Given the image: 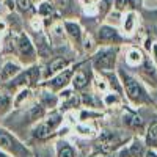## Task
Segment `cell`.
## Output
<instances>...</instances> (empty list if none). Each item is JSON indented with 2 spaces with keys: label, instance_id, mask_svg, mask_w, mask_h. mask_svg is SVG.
I'll list each match as a JSON object with an SVG mask.
<instances>
[{
  "label": "cell",
  "instance_id": "obj_18",
  "mask_svg": "<svg viewBox=\"0 0 157 157\" xmlns=\"http://www.w3.org/2000/svg\"><path fill=\"white\" fill-rule=\"evenodd\" d=\"M54 149H55V157H77L75 146L63 137H60L54 143Z\"/></svg>",
  "mask_w": 157,
  "mask_h": 157
},
{
  "label": "cell",
  "instance_id": "obj_9",
  "mask_svg": "<svg viewBox=\"0 0 157 157\" xmlns=\"http://www.w3.org/2000/svg\"><path fill=\"white\" fill-rule=\"evenodd\" d=\"M93 68H91L90 60H83L78 61V66L72 75L71 80V88L77 93H82V91H86L91 86V82H93Z\"/></svg>",
  "mask_w": 157,
  "mask_h": 157
},
{
  "label": "cell",
  "instance_id": "obj_2",
  "mask_svg": "<svg viewBox=\"0 0 157 157\" xmlns=\"http://www.w3.org/2000/svg\"><path fill=\"white\" fill-rule=\"evenodd\" d=\"M116 74L123 85L124 98L127 99L130 105H134V107L151 105V94L140 78H137L134 74H130L121 66H116Z\"/></svg>",
  "mask_w": 157,
  "mask_h": 157
},
{
  "label": "cell",
  "instance_id": "obj_8",
  "mask_svg": "<svg viewBox=\"0 0 157 157\" xmlns=\"http://www.w3.org/2000/svg\"><path fill=\"white\" fill-rule=\"evenodd\" d=\"M127 38L118 30V27L110 25L107 22H104L99 25L98 33H96V44L98 46H123L126 44Z\"/></svg>",
  "mask_w": 157,
  "mask_h": 157
},
{
  "label": "cell",
  "instance_id": "obj_19",
  "mask_svg": "<svg viewBox=\"0 0 157 157\" xmlns=\"http://www.w3.org/2000/svg\"><path fill=\"white\" fill-rule=\"evenodd\" d=\"M123 123H124V126L127 129L134 130V132L145 129V123H143V120L130 109H124V112H123Z\"/></svg>",
  "mask_w": 157,
  "mask_h": 157
},
{
  "label": "cell",
  "instance_id": "obj_27",
  "mask_svg": "<svg viewBox=\"0 0 157 157\" xmlns=\"http://www.w3.org/2000/svg\"><path fill=\"white\" fill-rule=\"evenodd\" d=\"M149 55H151L152 63L155 64V68H157V41H152L151 49H149Z\"/></svg>",
  "mask_w": 157,
  "mask_h": 157
},
{
  "label": "cell",
  "instance_id": "obj_10",
  "mask_svg": "<svg viewBox=\"0 0 157 157\" xmlns=\"http://www.w3.org/2000/svg\"><path fill=\"white\" fill-rule=\"evenodd\" d=\"M64 33H66L68 41L74 46V49L77 52H82V41H83V35L85 30L80 25V22L77 21H69V19H61Z\"/></svg>",
  "mask_w": 157,
  "mask_h": 157
},
{
  "label": "cell",
  "instance_id": "obj_26",
  "mask_svg": "<svg viewBox=\"0 0 157 157\" xmlns=\"http://www.w3.org/2000/svg\"><path fill=\"white\" fill-rule=\"evenodd\" d=\"M49 2L58 10V13L61 16L68 14V13L72 10V0H49Z\"/></svg>",
  "mask_w": 157,
  "mask_h": 157
},
{
  "label": "cell",
  "instance_id": "obj_35",
  "mask_svg": "<svg viewBox=\"0 0 157 157\" xmlns=\"http://www.w3.org/2000/svg\"><path fill=\"white\" fill-rule=\"evenodd\" d=\"M33 2H35V3H38V2H39V0H33Z\"/></svg>",
  "mask_w": 157,
  "mask_h": 157
},
{
  "label": "cell",
  "instance_id": "obj_6",
  "mask_svg": "<svg viewBox=\"0 0 157 157\" xmlns=\"http://www.w3.org/2000/svg\"><path fill=\"white\" fill-rule=\"evenodd\" d=\"M0 151L10 154L11 157H35L32 148L5 126H0Z\"/></svg>",
  "mask_w": 157,
  "mask_h": 157
},
{
  "label": "cell",
  "instance_id": "obj_25",
  "mask_svg": "<svg viewBox=\"0 0 157 157\" xmlns=\"http://www.w3.org/2000/svg\"><path fill=\"white\" fill-rule=\"evenodd\" d=\"M137 6L135 0H113V10L124 14L127 11H134Z\"/></svg>",
  "mask_w": 157,
  "mask_h": 157
},
{
  "label": "cell",
  "instance_id": "obj_3",
  "mask_svg": "<svg viewBox=\"0 0 157 157\" xmlns=\"http://www.w3.org/2000/svg\"><path fill=\"white\" fill-rule=\"evenodd\" d=\"M43 82V66H39L38 63L25 66L14 78H11L10 82L2 83L0 90H3L5 93L13 96L17 90L21 88H33L36 90Z\"/></svg>",
  "mask_w": 157,
  "mask_h": 157
},
{
  "label": "cell",
  "instance_id": "obj_23",
  "mask_svg": "<svg viewBox=\"0 0 157 157\" xmlns=\"http://www.w3.org/2000/svg\"><path fill=\"white\" fill-rule=\"evenodd\" d=\"M145 145L146 148H154L157 149V121L151 123L146 127V132H145Z\"/></svg>",
  "mask_w": 157,
  "mask_h": 157
},
{
  "label": "cell",
  "instance_id": "obj_14",
  "mask_svg": "<svg viewBox=\"0 0 157 157\" xmlns=\"http://www.w3.org/2000/svg\"><path fill=\"white\" fill-rule=\"evenodd\" d=\"M11 98H13V110L27 109L29 105H32V104L36 101V90H33V88H21Z\"/></svg>",
  "mask_w": 157,
  "mask_h": 157
},
{
  "label": "cell",
  "instance_id": "obj_21",
  "mask_svg": "<svg viewBox=\"0 0 157 157\" xmlns=\"http://www.w3.org/2000/svg\"><path fill=\"white\" fill-rule=\"evenodd\" d=\"M101 101H102V105L104 107H118V105H123L126 102V98L120 93H116V91H107V93H104L101 96Z\"/></svg>",
  "mask_w": 157,
  "mask_h": 157
},
{
  "label": "cell",
  "instance_id": "obj_31",
  "mask_svg": "<svg viewBox=\"0 0 157 157\" xmlns=\"http://www.w3.org/2000/svg\"><path fill=\"white\" fill-rule=\"evenodd\" d=\"M98 2H99V0H80V3H82L83 8L85 6H94Z\"/></svg>",
  "mask_w": 157,
  "mask_h": 157
},
{
  "label": "cell",
  "instance_id": "obj_33",
  "mask_svg": "<svg viewBox=\"0 0 157 157\" xmlns=\"http://www.w3.org/2000/svg\"><path fill=\"white\" fill-rule=\"evenodd\" d=\"M0 157H11V155L6 154V152H3V151H0Z\"/></svg>",
  "mask_w": 157,
  "mask_h": 157
},
{
  "label": "cell",
  "instance_id": "obj_34",
  "mask_svg": "<svg viewBox=\"0 0 157 157\" xmlns=\"http://www.w3.org/2000/svg\"><path fill=\"white\" fill-rule=\"evenodd\" d=\"M2 49H3V39L0 38V52H2Z\"/></svg>",
  "mask_w": 157,
  "mask_h": 157
},
{
  "label": "cell",
  "instance_id": "obj_11",
  "mask_svg": "<svg viewBox=\"0 0 157 157\" xmlns=\"http://www.w3.org/2000/svg\"><path fill=\"white\" fill-rule=\"evenodd\" d=\"M145 140H141L138 137H130V140L123 145L120 149H116L113 152V157H143L146 151Z\"/></svg>",
  "mask_w": 157,
  "mask_h": 157
},
{
  "label": "cell",
  "instance_id": "obj_29",
  "mask_svg": "<svg viewBox=\"0 0 157 157\" xmlns=\"http://www.w3.org/2000/svg\"><path fill=\"white\" fill-rule=\"evenodd\" d=\"M149 94H151V104L157 109V86H154V88H151V91H149Z\"/></svg>",
  "mask_w": 157,
  "mask_h": 157
},
{
  "label": "cell",
  "instance_id": "obj_20",
  "mask_svg": "<svg viewBox=\"0 0 157 157\" xmlns=\"http://www.w3.org/2000/svg\"><path fill=\"white\" fill-rule=\"evenodd\" d=\"M14 11L30 21L36 14V3L33 0H14Z\"/></svg>",
  "mask_w": 157,
  "mask_h": 157
},
{
  "label": "cell",
  "instance_id": "obj_5",
  "mask_svg": "<svg viewBox=\"0 0 157 157\" xmlns=\"http://www.w3.org/2000/svg\"><path fill=\"white\" fill-rule=\"evenodd\" d=\"M120 58V46H99L88 58L91 68L96 72H112L116 71Z\"/></svg>",
  "mask_w": 157,
  "mask_h": 157
},
{
  "label": "cell",
  "instance_id": "obj_28",
  "mask_svg": "<svg viewBox=\"0 0 157 157\" xmlns=\"http://www.w3.org/2000/svg\"><path fill=\"white\" fill-rule=\"evenodd\" d=\"M88 157H113V154H110V152H104V151H98V149H93V152H91Z\"/></svg>",
  "mask_w": 157,
  "mask_h": 157
},
{
  "label": "cell",
  "instance_id": "obj_30",
  "mask_svg": "<svg viewBox=\"0 0 157 157\" xmlns=\"http://www.w3.org/2000/svg\"><path fill=\"white\" fill-rule=\"evenodd\" d=\"M143 157H157V149L148 148V149L145 151V154H143Z\"/></svg>",
  "mask_w": 157,
  "mask_h": 157
},
{
  "label": "cell",
  "instance_id": "obj_32",
  "mask_svg": "<svg viewBox=\"0 0 157 157\" xmlns=\"http://www.w3.org/2000/svg\"><path fill=\"white\" fill-rule=\"evenodd\" d=\"M6 30H8V24H6V21L0 19V33H3V32H6Z\"/></svg>",
  "mask_w": 157,
  "mask_h": 157
},
{
  "label": "cell",
  "instance_id": "obj_7",
  "mask_svg": "<svg viewBox=\"0 0 157 157\" xmlns=\"http://www.w3.org/2000/svg\"><path fill=\"white\" fill-rule=\"evenodd\" d=\"M77 66H78V61H74L71 66H68L66 69L60 71L54 77L47 78V80H43L39 86H44V88H47L50 91H54V93H60V91L69 88L71 86V80H72V75H74Z\"/></svg>",
  "mask_w": 157,
  "mask_h": 157
},
{
  "label": "cell",
  "instance_id": "obj_4",
  "mask_svg": "<svg viewBox=\"0 0 157 157\" xmlns=\"http://www.w3.org/2000/svg\"><path fill=\"white\" fill-rule=\"evenodd\" d=\"M63 123H64V113L60 109L47 112V115L43 120H39L30 129L32 137L38 141H47L49 138H52L54 135L58 134V130L63 126Z\"/></svg>",
  "mask_w": 157,
  "mask_h": 157
},
{
  "label": "cell",
  "instance_id": "obj_13",
  "mask_svg": "<svg viewBox=\"0 0 157 157\" xmlns=\"http://www.w3.org/2000/svg\"><path fill=\"white\" fill-rule=\"evenodd\" d=\"M36 101L41 104V105L47 110V112H52V110H57L60 107V96L58 93H54L44 86H38L36 88Z\"/></svg>",
  "mask_w": 157,
  "mask_h": 157
},
{
  "label": "cell",
  "instance_id": "obj_22",
  "mask_svg": "<svg viewBox=\"0 0 157 157\" xmlns=\"http://www.w3.org/2000/svg\"><path fill=\"white\" fill-rule=\"evenodd\" d=\"M113 10V0H99L96 3V16L101 22L105 21V17Z\"/></svg>",
  "mask_w": 157,
  "mask_h": 157
},
{
  "label": "cell",
  "instance_id": "obj_16",
  "mask_svg": "<svg viewBox=\"0 0 157 157\" xmlns=\"http://www.w3.org/2000/svg\"><path fill=\"white\" fill-rule=\"evenodd\" d=\"M24 69V66L17 61V60H8L0 66V85L10 82L11 78H14L21 71Z\"/></svg>",
  "mask_w": 157,
  "mask_h": 157
},
{
  "label": "cell",
  "instance_id": "obj_15",
  "mask_svg": "<svg viewBox=\"0 0 157 157\" xmlns=\"http://www.w3.org/2000/svg\"><path fill=\"white\" fill-rule=\"evenodd\" d=\"M145 58H146V54L137 46H129L124 50V63L129 69L140 68L143 61H145Z\"/></svg>",
  "mask_w": 157,
  "mask_h": 157
},
{
  "label": "cell",
  "instance_id": "obj_17",
  "mask_svg": "<svg viewBox=\"0 0 157 157\" xmlns=\"http://www.w3.org/2000/svg\"><path fill=\"white\" fill-rule=\"evenodd\" d=\"M138 13L134 10V11H127L123 14V21H121V33L129 38L132 36L135 32H137V27H138Z\"/></svg>",
  "mask_w": 157,
  "mask_h": 157
},
{
  "label": "cell",
  "instance_id": "obj_24",
  "mask_svg": "<svg viewBox=\"0 0 157 157\" xmlns=\"http://www.w3.org/2000/svg\"><path fill=\"white\" fill-rule=\"evenodd\" d=\"M13 110V98L0 90V120H5V116Z\"/></svg>",
  "mask_w": 157,
  "mask_h": 157
},
{
  "label": "cell",
  "instance_id": "obj_12",
  "mask_svg": "<svg viewBox=\"0 0 157 157\" xmlns=\"http://www.w3.org/2000/svg\"><path fill=\"white\" fill-rule=\"evenodd\" d=\"M74 61L75 60H71V58L64 57V55H57L54 58H50L46 63V66L43 68V80H47V78L54 77L60 71H63V69H66L68 66H71Z\"/></svg>",
  "mask_w": 157,
  "mask_h": 157
},
{
  "label": "cell",
  "instance_id": "obj_1",
  "mask_svg": "<svg viewBox=\"0 0 157 157\" xmlns=\"http://www.w3.org/2000/svg\"><path fill=\"white\" fill-rule=\"evenodd\" d=\"M3 52L5 54H13V57L24 68L38 63V50L35 41L25 32L10 33L8 38L3 41Z\"/></svg>",
  "mask_w": 157,
  "mask_h": 157
}]
</instances>
